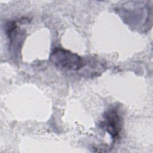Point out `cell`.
<instances>
[{"label":"cell","instance_id":"6da1fadb","mask_svg":"<svg viewBox=\"0 0 153 153\" xmlns=\"http://www.w3.org/2000/svg\"><path fill=\"white\" fill-rule=\"evenodd\" d=\"M50 60L58 69L66 71H76L84 65V61L78 54L60 47L53 49Z\"/></svg>","mask_w":153,"mask_h":153},{"label":"cell","instance_id":"7a4b0ae2","mask_svg":"<svg viewBox=\"0 0 153 153\" xmlns=\"http://www.w3.org/2000/svg\"><path fill=\"white\" fill-rule=\"evenodd\" d=\"M100 126L111 136L114 142L120 138L123 128V119L117 108L106 111L103 116Z\"/></svg>","mask_w":153,"mask_h":153},{"label":"cell","instance_id":"3957f363","mask_svg":"<svg viewBox=\"0 0 153 153\" xmlns=\"http://www.w3.org/2000/svg\"><path fill=\"white\" fill-rule=\"evenodd\" d=\"M19 29L16 21H10L7 23V34L10 40V48L13 50L14 54L16 52L18 53L25 38L24 31Z\"/></svg>","mask_w":153,"mask_h":153}]
</instances>
